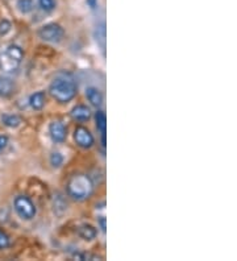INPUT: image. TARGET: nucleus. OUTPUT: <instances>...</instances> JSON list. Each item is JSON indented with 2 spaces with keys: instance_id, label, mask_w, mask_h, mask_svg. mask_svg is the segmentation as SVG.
Here are the masks:
<instances>
[{
  "instance_id": "1",
  "label": "nucleus",
  "mask_w": 237,
  "mask_h": 261,
  "mask_svg": "<svg viewBox=\"0 0 237 261\" xmlns=\"http://www.w3.org/2000/svg\"><path fill=\"white\" fill-rule=\"evenodd\" d=\"M67 194L76 201H83L89 198L94 191V184L89 175L75 174L69 179L66 186Z\"/></svg>"
},
{
  "instance_id": "2",
  "label": "nucleus",
  "mask_w": 237,
  "mask_h": 261,
  "mask_svg": "<svg viewBox=\"0 0 237 261\" xmlns=\"http://www.w3.org/2000/svg\"><path fill=\"white\" fill-rule=\"evenodd\" d=\"M49 94L58 103H67L73 100L74 96L76 95V85L71 80L57 78L50 83Z\"/></svg>"
},
{
  "instance_id": "3",
  "label": "nucleus",
  "mask_w": 237,
  "mask_h": 261,
  "mask_svg": "<svg viewBox=\"0 0 237 261\" xmlns=\"http://www.w3.org/2000/svg\"><path fill=\"white\" fill-rule=\"evenodd\" d=\"M24 57L21 48L17 45H10L6 50L0 55V69L3 71H15L21 64V60Z\"/></svg>"
},
{
  "instance_id": "4",
  "label": "nucleus",
  "mask_w": 237,
  "mask_h": 261,
  "mask_svg": "<svg viewBox=\"0 0 237 261\" xmlns=\"http://www.w3.org/2000/svg\"><path fill=\"white\" fill-rule=\"evenodd\" d=\"M13 207H15V211L21 219L32 220L36 217L35 204H33V202H32L28 197H25V195H19V197H16L15 201H13Z\"/></svg>"
},
{
  "instance_id": "5",
  "label": "nucleus",
  "mask_w": 237,
  "mask_h": 261,
  "mask_svg": "<svg viewBox=\"0 0 237 261\" xmlns=\"http://www.w3.org/2000/svg\"><path fill=\"white\" fill-rule=\"evenodd\" d=\"M63 35H65L63 28L61 25H58V24H56V22L46 24V25H44L38 31V37L44 40V41L53 42V44L60 42L63 38Z\"/></svg>"
},
{
  "instance_id": "6",
  "label": "nucleus",
  "mask_w": 237,
  "mask_h": 261,
  "mask_svg": "<svg viewBox=\"0 0 237 261\" xmlns=\"http://www.w3.org/2000/svg\"><path fill=\"white\" fill-rule=\"evenodd\" d=\"M74 140H75L76 145H79L83 149H89L95 143L92 134L85 127L75 128V130H74Z\"/></svg>"
},
{
  "instance_id": "7",
  "label": "nucleus",
  "mask_w": 237,
  "mask_h": 261,
  "mask_svg": "<svg viewBox=\"0 0 237 261\" xmlns=\"http://www.w3.org/2000/svg\"><path fill=\"white\" fill-rule=\"evenodd\" d=\"M49 134H50L51 140H53L54 143H62V141H65V139H66L67 130L66 127H65L62 123H60V121H53V123H50V125H49Z\"/></svg>"
},
{
  "instance_id": "8",
  "label": "nucleus",
  "mask_w": 237,
  "mask_h": 261,
  "mask_svg": "<svg viewBox=\"0 0 237 261\" xmlns=\"http://www.w3.org/2000/svg\"><path fill=\"white\" fill-rule=\"evenodd\" d=\"M70 115H71V118H73L74 120L86 121L91 118V111H90L89 107H86V106L83 105H79V106H75V107L71 110Z\"/></svg>"
},
{
  "instance_id": "9",
  "label": "nucleus",
  "mask_w": 237,
  "mask_h": 261,
  "mask_svg": "<svg viewBox=\"0 0 237 261\" xmlns=\"http://www.w3.org/2000/svg\"><path fill=\"white\" fill-rule=\"evenodd\" d=\"M95 121H96V128L101 134V144L106 147V129H107V116L103 111H98L95 114Z\"/></svg>"
},
{
  "instance_id": "10",
  "label": "nucleus",
  "mask_w": 237,
  "mask_h": 261,
  "mask_svg": "<svg viewBox=\"0 0 237 261\" xmlns=\"http://www.w3.org/2000/svg\"><path fill=\"white\" fill-rule=\"evenodd\" d=\"M15 93V83L12 80L6 78V76H0V96L8 98Z\"/></svg>"
},
{
  "instance_id": "11",
  "label": "nucleus",
  "mask_w": 237,
  "mask_h": 261,
  "mask_svg": "<svg viewBox=\"0 0 237 261\" xmlns=\"http://www.w3.org/2000/svg\"><path fill=\"white\" fill-rule=\"evenodd\" d=\"M45 102H46V95H45V91H37L33 95H31L29 98V105L33 110L36 111H40L42 110V107L45 106Z\"/></svg>"
},
{
  "instance_id": "12",
  "label": "nucleus",
  "mask_w": 237,
  "mask_h": 261,
  "mask_svg": "<svg viewBox=\"0 0 237 261\" xmlns=\"http://www.w3.org/2000/svg\"><path fill=\"white\" fill-rule=\"evenodd\" d=\"M86 96L89 99V102L91 103L94 107H100L101 103H103V95L99 91L98 89H95V87H89V89H86Z\"/></svg>"
},
{
  "instance_id": "13",
  "label": "nucleus",
  "mask_w": 237,
  "mask_h": 261,
  "mask_svg": "<svg viewBox=\"0 0 237 261\" xmlns=\"http://www.w3.org/2000/svg\"><path fill=\"white\" fill-rule=\"evenodd\" d=\"M78 235L82 238L83 240H92L96 238L98 235V231L95 227H92L91 224H82V226L79 227L78 229Z\"/></svg>"
},
{
  "instance_id": "14",
  "label": "nucleus",
  "mask_w": 237,
  "mask_h": 261,
  "mask_svg": "<svg viewBox=\"0 0 237 261\" xmlns=\"http://www.w3.org/2000/svg\"><path fill=\"white\" fill-rule=\"evenodd\" d=\"M2 121L4 123V125L11 128H15L17 125H20L21 123V119L17 116V115H4L3 118H2Z\"/></svg>"
},
{
  "instance_id": "15",
  "label": "nucleus",
  "mask_w": 237,
  "mask_h": 261,
  "mask_svg": "<svg viewBox=\"0 0 237 261\" xmlns=\"http://www.w3.org/2000/svg\"><path fill=\"white\" fill-rule=\"evenodd\" d=\"M17 8L21 13H29L33 10V2L32 0H19L17 2Z\"/></svg>"
},
{
  "instance_id": "16",
  "label": "nucleus",
  "mask_w": 237,
  "mask_h": 261,
  "mask_svg": "<svg viewBox=\"0 0 237 261\" xmlns=\"http://www.w3.org/2000/svg\"><path fill=\"white\" fill-rule=\"evenodd\" d=\"M38 4L41 7L45 12H51L56 7V2L54 0H38Z\"/></svg>"
},
{
  "instance_id": "17",
  "label": "nucleus",
  "mask_w": 237,
  "mask_h": 261,
  "mask_svg": "<svg viewBox=\"0 0 237 261\" xmlns=\"http://www.w3.org/2000/svg\"><path fill=\"white\" fill-rule=\"evenodd\" d=\"M63 163V157L60 152H54L51 153L50 156V164L54 166V168H60Z\"/></svg>"
},
{
  "instance_id": "18",
  "label": "nucleus",
  "mask_w": 237,
  "mask_h": 261,
  "mask_svg": "<svg viewBox=\"0 0 237 261\" xmlns=\"http://www.w3.org/2000/svg\"><path fill=\"white\" fill-rule=\"evenodd\" d=\"M10 245V236L4 232L3 229H0V249L7 248Z\"/></svg>"
},
{
  "instance_id": "19",
  "label": "nucleus",
  "mask_w": 237,
  "mask_h": 261,
  "mask_svg": "<svg viewBox=\"0 0 237 261\" xmlns=\"http://www.w3.org/2000/svg\"><path fill=\"white\" fill-rule=\"evenodd\" d=\"M11 31V22L7 21V20H3L0 22V36H6L7 33Z\"/></svg>"
},
{
  "instance_id": "20",
  "label": "nucleus",
  "mask_w": 237,
  "mask_h": 261,
  "mask_svg": "<svg viewBox=\"0 0 237 261\" xmlns=\"http://www.w3.org/2000/svg\"><path fill=\"white\" fill-rule=\"evenodd\" d=\"M7 144H8V137L0 135V150H3L7 147Z\"/></svg>"
},
{
  "instance_id": "21",
  "label": "nucleus",
  "mask_w": 237,
  "mask_h": 261,
  "mask_svg": "<svg viewBox=\"0 0 237 261\" xmlns=\"http://www.w3.org/2000/svg\"><path fill=\"white\" fill-rule=\"evenodd\" d=\"M99 223H100L101 231H103V232H106V218L100 217V219H99Z\"/></svg>"
},
{
  "instance_id": "22",
  "label": "nucleus",
  "mask_w": 237,
  "mask_h": 261,
  "mask_svg": "<svg viewBox=\"0 0 237 261\" xmlns=\"http://www.w3.org/2000/svg\"><path fill=\"white\" fill-rule=\"evenodd\" d=\"M96 3H98V0H87V4H89L91 8H95V7H96Z\"/></svg>"
}]
</instances>
